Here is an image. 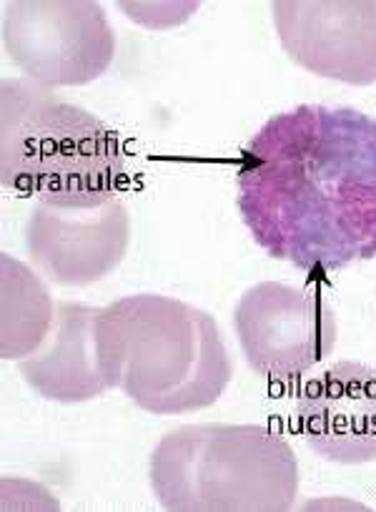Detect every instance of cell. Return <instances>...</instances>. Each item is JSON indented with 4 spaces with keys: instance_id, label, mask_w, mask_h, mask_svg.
<instances>
[{
    "instance_id": "cell-1",
    "label": "cell",
    "mask_w": 376,
    "mask_h": 512,
    "mask_svg": "<svg viewBox=\"0 0 376 512\" xmlns=\"http://www.w3.org/2000/svg\"><path fill=\"white\" fill-rule=\"evenodd\" d=\"M236 204L256 244L301 272L376 256V118L304 103L276 113L241 154Z\"/></svg>"
},
{
    "instance_id": "cell-2",
    "label": "cell",
    "mask_w": 376,
    "mask_h": 512,
    "mask_svg": "<svg viewBox=\"0 0 376 512\" xmlns=\"http://www.w3.org/2000/svg\"><path fill=\"white\" fill-rule=\"evenodd\" d=\"M98 354L108 384L151 415L216 405L234 377L219 324L204 309L163 294H133L101 309Z\"/></svg>"
},
{
    "instance_id": "cell-3",
    "label": "cell",
    "mask_w": 376,
    "mask_h": 512,
    "mask_svg": "<svg viewBox=\"0 0 376 512\" xmlns=\"http://www.w3.org/2000/svg\"><path fill=\"white\" fill-rule=\"evenodd\" d=\"M0 181L43 204L91 209L116 199L126 164L111 126L53 88L6 78L0 91Z\"/></svg>"
},
{
    "instance_id": "cell-4",
    "label": "cell",
    "mask_w": 376,
    "mask_h": 512,
    "mask_svg": "<svg viewBox=\"0 0 376 512\" xmlns=\"http://www.w3.org/2000/svg\"><path fill=\"white\" fill-rule=\"evenodd\" d=\"M153 495L168 512H286L299 495V462L261 425H183L151 455Z\"/></svg>"
},
{
    "instance_id": "cell-5",
    "label": "cell",
    "mask_w": 376,
    "mask_h": 512,
    "mask_svg": "<svg viewBox=\"0 0 376 512\" xmlns=\"http://www.w3.org/2000/svg\"><path fill=\"white\" fill-rule=\"evenodd\" d=\"M3 48L28 81L46 88L86 86L113 63L116 33L93 0H8Z\"/></svg>"
},
{
    "instance_id": "cell-6",
    "label": "cell",
    "mask_w": 376,
    "mask_h": 512,
    "mask_svg": "<svg viewBox=\"0 0 376 512\" xmlns=\"http://www.w3.org/2000/svg\"><path fill=\"white\" fill-rule=\"evenodd\" d=\"M241 352L271 382H294L331 357L339 322L331 304L309 289L261 282L246 289L234 312Z\"/></svg>"
},
{
    "instance_id": "cell-7",
    "label": "cell",
    "mask_w": 376,
    "mask_h": 512,
    "mask_svg": "<svg viewBox=\"0 0 376 512\" xmlns=\"http://www.w3.org/2000/svg\"><path fill=\"white\" fill-rule=\"evenodd\" d=\"M131 244V216L118 199L91 209L38 201L26 221L36 272L58 287H88L116 272Z\"/></svg>"
},
{
    "instance_id": "cell-8",
    "label": "cell",
    "mask_w": 376,
    "mask_h": 512,
    "mask_svg": "<svg viewBox=\"0 0 376 512\" xmlns=\"http://www.w3.org/2000/svg\"><path fill=\"white\" fill-rule=\"evenodd\" d=\"M271 16L296 66L349 86L376 83V0H279Z\"/></svg>"
},
{
    "instance_id": "cell-9",
    "label": "cell",
    "mask_w": 376,
    "mask_h": 512,
    "mask_svg": "<svg viewBox=\"0 0 376 512\" xmlns=\"http://www.w3.org/2000/svg\"><path fill=\"white\" fill-rule=\"evenodd\" d=\"M299 430L326 462L366 465L376 460V369L336 362L301 390Z\"/></svg>"
},
{
    "instance_id": "cell-10",
    "label": "cell",
    "mask_w": 376,
    "mask_h": 512,
    "mask_svg": "<svg viewBox=\"0 0 376 512\" xmlns=\"http://www.w3.org/2000/svg\"><path fill=\"white\" fill-rule=\"evenodd\" d=\"M98 307L61 302L41 347L18 362L23 379L43 400L81 405L111 390L98 354Z\"/></svg>"
},
{
    "instance_id": "cell-11",
    "label": "cell",
    "mask_w": 376,
    "mask_h": 512,
    "mask_svg": "<svg viewBox=\"0 0 376 512\" xmlns=\"http://www.w3.org/2000/svg\"><path fill=\"white\" fill-rule=\"evenodd\" d=\"M0 287H3V329L0 354L3 359H26L48 337L56 319V307L41 272L13 259L8 251L0 254Z\"/></svg>"
}]
</instances>
